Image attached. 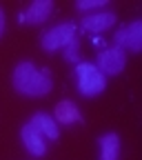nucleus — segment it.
I'll return each instance as SVG.
<instances>
[{
  "label": "nucleus",
  "instance_id": "obj_1",
  "mask_svg": "<svg viewBox=\"0 0 142 160\" xmlns=\"http://www.w3.org/2000/svg\"><path fill=\"white\" fill-rule=\"evenodd\" d=\"M13 87L18 93L29 98H42L51 91L53 80L47 71L36 69L33 62H20L13 69Z\"/></svg>",
  "mask_w": 142,
  "mask_h": 160
},
{
  "label": "nucleus",
  "instance_id": "obj_2",
  "mask_svg": "<svg viewBox=\"0 0 142 160\" xmlns=\"http://www.w3.org/2000/svg\"><path fill=\"white\" fill-rule=\"evenodd\" d=\"M76 78H78V89L82 96L87 98H93L98 96L100 91H105V85H107V78L98 71L95 65L91 62H80L76 67Z\"/></svg>",
  "mask_w": 142,
  "mask_h": 160
},
{
  "label": "nucleus",
  "instance_id": "obj_3",
  "mask_svg": "<svg viewBox=\"0 0 142 160\" xmlns=\"http://www.w3.org/2000/svg\"><path fill=\"white\" fill-rule=\"evenodd\" d=\"M73 38H76V27H73L71 22L56 25L53 29H49V31L42 36V49H45V51H56V49H60V47H67Z\"/></svg>",
  "mask_w": 142,
  "mask_h": 160
},
{
  "label": "nucleus",
  "instance_id": "obj_4",
  "mask_svg": "<svg viewBox=\"0 0 142 160\" xmlns=\"http://www.w3.org/2000/svg\"><path fill=\"white\" fill-rule=\"evenodd\" d=\"M125 65H127V56H125V51L120 49V47H111V49H107V51H102L98 56V71L102 73V76H115V73H120L125 69Z\"/></svg>",
  "mask_w": 142,
  "mask_h": 160
},
{
  "label": "nucleus",
  "instance_id": "obj_5",
  "mask_svg": "<svg viewBox=\"0 0 142 160\" xmlns=\"http://www.w3.org/2000/svg\"><path fill=\"white\" fill-rule=\"evenodd\" d=\"M53 9V2L51 0H36V2L29 5V9L22 13V22L27 25H40V22H45V20L49 18Z\"/></svg>",
  "mask_w": 142,
  "mask_h": 160
},
{
  "label": "nucleus",
  "instance_id": "obj_6",
  "mask_svg": "<svg viewBox=\"0 0 142 160\" xmlns=\"http://www.w3.org/2000/svg\"><path fill=\"white\" fill-rule=\"evenodd\" d=\"M20 136H22V142H25V147L31 156H45L47 153V145H45L42 133H38L31 125H25Z\"/></svg>",
  "mask_w": 142,
  "mask_h": 160
},
{
  "label": "nucleus",
  "instance_id": "obj_7",
  "mask_svg": "<svg viewBox=\"0 0 142 160\" xmlns=\"http://www.w3.org/2000/svg\"><path fill=\"white\" fill-rule=\"evenodd\" d=\"M113 25H115V13H107V11L89 13V16L82 20V27H85L87 31H93V33L105 31V29H109V27H113Z\"/></svg>",
  "mask_w": 142,
  "mask_h": 160
},
{
  "label": "nucleus",
  "instance_id": "obj_8",
  "mask_svg": "<svg viewBox=\"0 0 142 160\" xmlns=\"http://www.w3.org/2000/svg\"><path fill=\"white\" fill-rule=\"evenodd\" d=\"M53 116H56L58 122H62V125H71V122H80V120H82L78 105L71 102V100H62V102H58L56 109H53Z\"/></svg>",
  "mask_w": 142,
  "mask_h": 160
},
{
  "label": "nucleus",
  "instance_id": "obj_9",
  "mask_svg": "<svg viewBox=\"0 0 142 160\" xmlns=\"http://www.w3.org/2000/svg\"><path fill=\"white\" fill-rule=\"evenodd\" d=\"M29 125H31L38 133H42V138H51V140H56V138L60 136L56 120H53L51 116H47V113H36V116L31 118V122H29Z\"/></svg>",
  "mask_w": 142,
  "mask_h": 160
},
{
  "label": "nucleus",
  "instance_id": "obj_10",
  "mask_svg": "<svg viewBox=\"0 0 142 160\" xmlns=\"http://www.w3.org/2000/svg\"><path fill=\"white\" fill-rule=\"evenodd\" d=\"M120 158V138L118 133L100 136V160H118Z\"/></svg>",
  "mask_w": 142,
  "mask_h": 160
},
{
  "label": "nucleus",
  "instance_id": "obj_11",
  "mask_svg": "<svg viewBox=\"0 0 142 160\" xmlns=\"http://www.w3.org/2000/svg\"><path fill=\"white\" fill-rule=\"evenodd\" d=\"M127 49L131 51H140L142 49V22L140 20H133V22L127 27Z\"/></svg>",
  "mask_w": 142,
  "mask_h": 160
},
{
  "label": "nucleus",
  "instance_id": "obj_12",
  "mask_svg": "<svg viewBox=\"0 0 142 160\" xmlns=\"http://www.w3.org/2000/svg\"><path fill=\"white\" fill-rule=\"evenodd\" d=\"M107 2L105 0H78L76 2V7L80 9V11H91V9H100V7H105Z\"/></svg>",
  "mask_w": 142,
  "mask_h": 160
},
{
  "label": "nucleus",
  "instance_id": "obj_13",
  "mask_svg": "<svg viewBox=\"0 0 142 160\" xmlns=\"http://www.w3.org/2000/svg\"><path fill=\"white\" fill-rule=\"evenodd\" d=\"M78 53H80V42H78V38H73V40H71V42L67 45V51H65V58L69 60V62H76V60L80 58Z\"/></svg>",
  "mask_w": 142,
  "mask_h": 160
},
{
  "label": "nucleus",
  "instance_id": "obj_14",
  "mask_svg": "<svg viewBox=\"0 0 142 160\" xmlns=\"http://www.w3.org/2000/svg\"><path fill=\"white\" fill-rule=\"evenodd\" d=\"M115 47H120V49H122L125 45H127V27H120L118 31H115Z\"/></svg>",
  "mask_w": 142,
  "mask_h": 160
},
{
  "label": "nucleus",
  "instance_id": "obj_15",
  "mask_svg": "<svg viewBox=\"0 0 142 160\" xmlns=\"http://www.w3.org/2000/svg\"><path fill=\"white\" fill-rule=\"evenodd\" d=\"M2 31H5V11L0 9V36H2Z\"/></svg>",
  "mask_w": 142,
  "mask_h": 160
}]
</instances>
